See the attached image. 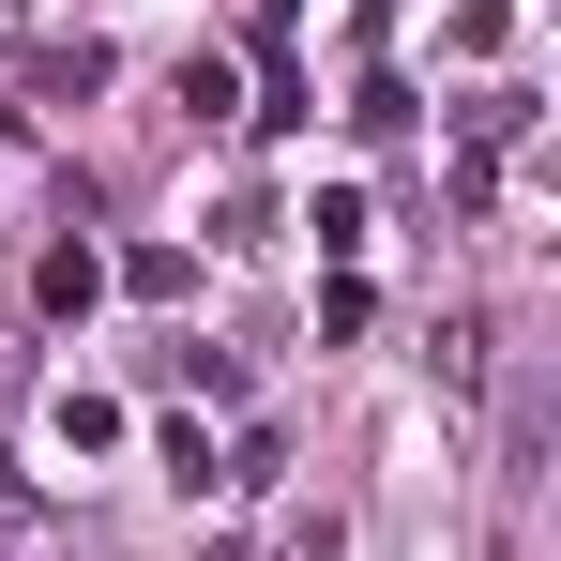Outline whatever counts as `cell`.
Segmentation results:
<instances>
[{"mask_svg":"<svg viewBox=\"0 0 561 561\" xmlns=\"http://www.w3.org/2000/svg\"><path fill=\"white\" fill-rule=\"evenodd\" d=\"M31 304H46V319H92V304H106V259H92V243H46Z\"/></svg>","mask_w":561,"mask_h":561,"instance_id":"6da1fadb","label":"cell"},{"mask_svg":"<svg viewBox=\"0 0 561 561\" xmlns=\"http://www.w3.org/2000/svg\"><path fill=\"white\" fill-rule=\"evenodd\" d=\"M46 440L61 456H122V394H46Z\"/></svg>","mask_w":561,"mask_h":561,"instance_id":"7a4b0ae2","label":"cell"},{"mask_svg":"<svg viewBox=\"0 0 561 561\" xmlns=\"http://www.w3.org/2000/svg\"><path fill=\"white\" fill-rule=\"evenodd\" d=\"M122 288H137V304H183L197 259H183V243H137V259H122Z\"/></svg>","mask_w":561,"mask_h":561,"instance_id":"3957f363","label":"cell"},{"mask_svg":"<svg viewBox=\"0 0 561 561\" xmlns=\"http://www.w3.org/2000/svg\"><path fill=\"white\" fill-rule=\"evenodd\" d=\"M440 394H485V319H440Z\"/></svg>","mask_w":561,"mask_h":561,"instance_id":"277c9868","label":"cell"}]
</instances>
